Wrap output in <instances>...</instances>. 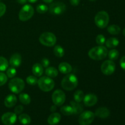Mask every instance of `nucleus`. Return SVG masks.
I'll return each instance as SVG.
<instances>
[{
    "mask_svg": "<svg viewBox=\"0 0 125 125\" xmlns=\"http://www.w3.org/2000/svg\"><path fill=\"white\" fill-rule=\"evenodd\" d=\"M96 42L99 45H103L106 42V38L102 34H99L96 37Z\"/></svg>",
    "mask_w": 125,
    "mask_h": 125,
    "instance_id": "72a5a7b5",
    "label": "nucleus"
},
{
    "mask_svg": "<svg viewBox=\"0 0 125 125\" xmlns=\"http://www.w3.org/2000/svg\"><path fill=\"white\" fill-rule=\"evenodd\" d=\"M22 62L21 56L19 53H15L10 57L9 63L11 67L17 68L20 66Z\"/></svg>",
    "mask_w": 125,
    "mask_h": 125,
    "instance_id": "4468645a",
    "label": "nucleus"
},
{
    "mask_svg": "<svg viewBox=\"0 0 125 125\" xmlns=\"http://www.w3.org/2000/svg\"><path fill=\"white\" fill-rule=\"evenodd\" d=\"M108 56L110 60L115 61V60H117L118 59V56H119V52L117 50L113 49L108 52Z\"/></svg>",
    "mask_w": 125,
    "mask_h": 125,
    "instance_id": "c756f323",
    "label": "nucleus"
},
{
    "mask_svg": "<svg viewBox=\"0 0 125 125\" xmlns=\"http://www.w3.org/2000/svg\"><path fill=\"white\" fill-rule=\"evenodd\" d=\"M6 11V6L2 2H0V17L4 15Z\"/></svg>",
    "mask_w": 125,
    "mask_h": 125,
    "instance_id": "c9c22d12",
    "label": "nucleus"
},
{
    "mask_svg": "<svg viewBox=\"0 0 125 125\" xmlns=\"http://www.w3.org/2000/svg\"><path fill=\"white\" fill-rule=\"evenodd\" d=\"M78 84V79L74 74H69L63 78L61 82L62 87L67 91H71L76 89Z\"/></svg>",
    "mask_w": 125,
    "mask_h": 125,
    "instance_id": "f03ea898",
    "label": "nucleus"
},
{
    "mask_svg": "<svg viewBox=\"0 0 125 125\" xmlns=\"http://www.w3.org/2000/svg\"><path fill=\"white\" fill-rule=\"evenodd\" d=\"M108 54V51L105 46L99 45L89 50L88 54L89 57L95 61H100L105 59Z\"/></svg>",
    "mask_w": 125,
    "mask_h": 125,
    "instance_id": "f257e3e1",
    "label": "nucleus"
},
{
    "mask_svg": "<svg viewBox=\"0 0 125 125\" xmlns=\"http://www.w3.org/2000/svg\"><path fill=\"white\" fill-rule=\"evenodd\" d=\"M59 70L63 74H68L72 71V67L67 62H62L59 65Z\"/></svg>",
    "mask_w": 125,
    "mask_h": 125,
    "instance_id": "6ab92c4d",
    "label": "nucleus"
},
{
    "mask_svg": "<svg viewBox=\"0 0 125 125\" xmlns=\"http://www.w3.org/2000/svg\"><path fill=\"white\" fill-rule=\"evenodd\" d=\"M45 74L50 78H56L58 75V71L54 67H47L45 70Z\"/></svg>",
    "mask_w": 125,
    "mask_h": 125,
    "instance_id": "4be33fe9",
    "label": "nucleus"
},
{
    "mask_svg": "<svg viewBox=\"0 0 125 125\" xmlns=\"http://www.w3.org/2000/svg\"><path fill=\"white\" fill-rule=\"evenodd\" d=\"M54 54L57 57H62L64 56L65 51L63 48L60 45H56L53 50Z\"/></svg>",
    "mask_w": 125,
    "mask_h": 125,
    "instance_id": "a878e982",
    "label": "nucleus"
},
{
    "mask_svg": "<svg viewBox=\"0 0 125 125\" xmlns=\"http://www.w3.org/2000/svg\"><path fill=\"white\" fill-rule=\"evenodd\" d=\"M34 13V10L30 4H25L22 7L18 13V17L21 21H26L32 18Z\"/></svg>",
    "mask_w": 125,
    "mask_h": 125,
    "instance_id": "0eeeda50",
    "label": "nucleus"
},
{
    "mask_svg": "<svg viewBox=\"0 0 125 125\" xmlns=\"http://www.w3.org/2000/svg\"><path fill=\"white\" fill-rule=\"evenodd\" d=\"M23 109H24V108H23V107L21 105H18V106H16L15 108V114H20L23 112Z\"/></svg>",
    "mask_w": 125,
    "mask_h": 125,
    "instance_id": "e433bc0d",
    "label": "nucleus"
},
{
    "mask_svg": "<svg viewBox=\"0 0 125 125\" xmlns=\"http://www.w3.org/2000/svg\"><path fill=\"white\" fill-rule=\"evenodd\" d=\"M9 62L5 57L0 56V72H4L8 68Z\"/></svg>",
    "mask_w": 125,
    "mask_h": 125,
    "instance_id": "cd10ccee",
    "label": "nucleus"
},
{
    "mask_svg": "<svg viewBox=\"0 0 125 125\" xmlns=\"http://www.w3.org/2000/svg\"><path fill=\"white\" fill-rule=\"evenodd\" d=\"M123 34L124 35V36L125 37V28L124 29H123Z\"/></svg>",
    "mask_w": 125,
    "mask_h": 125,
    "instance_id": "a18cd8bd",
    "label": "nucleus"
},
{
    "mask_svg": "<svg viewBox=\"0 0 125 125\" xmlns=\"http://www.w3.org/2000/svg\"><path fill=\"white\" fill-rule=\"evenodd\" d=\"M26 82L28 84L31 85H35L37 84L38 79L35 76H29L26 78Z\"/></svg>",
    "mask_w": 125,
    "mask_h": 125,
    "instance_id": "2f4dec72",
    "label": "nucleus"
},
{
    "mask_svg": "<svg viewBox=\"0 0 125 125\" xmlns=\"http://www.w3.org/2000/svg\"><path fill=\"white\" fill-rule=\"evenodd\" d=\"M84 93L82 90H78L75 92L74 94V101L77 103H81L83 100H84Z\"/></svg>",
    "mask_w": 125,
    "mask_h": 125,
    "instance_id": "c85d7f7f",
    "label": "nucleus"
},
{
    "mask_svg": "<svg viewBox=\"0 0 125 125\" xmlns=\"http://www.w3.org/2000/svg\"><path fill=\"white\" fill-rule=\"evenodd\" d=\"M6 74H7V76L8 78H12L15 76L16 74H17V70H16L15 68H14V67H9L7 69Z\"/></svg>",
    "mask_w": 125,
    "mask_h": 125,
    "instance_id": "473e14b6",
    "label": "nucleus"
},
{
    "mask_svg": "<svg viewBox=\"0 0 125 125\" xmlns=\"http://www.w3.org/2000/svg\"><path fill=\"white\" fill-rule=\"evenodd\" d=\"M56 106L54 105V106H52L51 107V112H54V111H56Z\"/></svg>",
    "mask_w": 125,
    "mask_h": 125,
    "instance_id": "79ce46f5",
    "label": "nucleus"
},
{
    "mask_svg": "<svg viewBox=\"0 0 125 125\" xmlns=\"http://www.w3.org/2000/svg\"><path fill=\"white\" fill-rule=\"evenodd\" d=\"M107 31L112 35H118L121 31V29L118 26L112 24L107 28Z\"/></svg>",
    "mask_w": 125,
    "mask_h": 125,
    "instance_id": "b1692460",
    "label": "nucleus"
},
{
    "mask_svg": "<svg viewBox=\"0 0 125 125\" xmlns=\"http://www.w3.org/2000/svg\"><path fill=\"white\" fill-rule=\"evenodd\" d=\"M65 94L62 90H56L52 95V101L56 106H61L65 101Z\"/></svg>",
    "mask_w": 125,
    "mask_h": 125,
    "instance_id": "9d476101",
    "label": "nucleus"
},
{
    "mask_svg": "<svg viewBox=\"0 0 125 125\" xmlns=\"http://www.w3.org/2000/svg\"><path fill=\"white\" fill-rule=\"evenodd\" d=\"M39 41L43 45L51 47L56 44L57 39L56 35L53 33L46 32L40 35L39 37Z\"/></svg>",
    "mask_w": 125,
    "mask_h": 125,
    "instance_id": "423d86ee",
    "label": "nucleus"
},
{
    "mask_svg": "<svg viewBox=\"0 0 125 125\" xmlns=\"http://www.w3.org/2000/svg\"><path fill=\"white\" fill-rule=\"evenodd\" d=\"M84 103L87 107H91L96 104L98 101V98L96 95L93 94H89L84 96Z\"/></svg>",
    "mask_w": 125,
    "mask_h": 125,
    "instance_id": "ddd939ff",
    "label": "nucleus"
},
{
    "mask_svg": "<svg viewBox=\"0 0 125 125\" xmlns=\"http://www.w3.org/2000/svg\"><path fill=\"white\" fill-rule=\"evenodd\" d=\"M17 114L13 112H7L1 117V122L5 125H12L17 121Z\"/></svg>",
    "mask_w": 125,
    "mask_h": 125,
    "instance_id": "f8f14e48",
    "label": "nucleus"
},
{
    "mask_svg": "<svg viewBox=\"0 0 125 125\" xmlns=\"http://www.w3.org/2000/svg\"><path fill=\"white\" fill-rule=\"evenodd\" d=\"M43 1L45 2H46V3H51L53 0H43Z\"/></svg>",
    "mask_w": 125,
    "mask_h": 125,
    "instance_id": "37998d69",
    "label": "nucleus"
},
{
    "mask_svg": "<svg viewBox=\"0 0 125 125\" xmlns=\"http://www.w3.org/2000/svg\"><path fill=\"white\" fill-rule=\"evenodd\" d=\"M101 70L103 74L106 75H111L113 74L115 70V64L113 61L107 60L101 64Z\"/></svg>",
    "mask_w": 125,
    "mask_h": 125,
    "instance_id": "9b49d317",
    "label": "nucleus"
},
{
    "mask_svg": "<svg viewBox=\"0 0 125 125\" xmlns=\"http://www.w3.org/2000/svg\"><path fill=\"white\" fill-rule=\"evenodd\" d=\"M95 115L101 118H106L110 115V111L107 107H101L96 110Z\"/></svg>",
    "mask_w": 125,
    "mask_h": 125,
    "instance_id": "2eb2a0df",
    "label": "nucleus"
},
{
    "mask_svg": "<svg viewBox=\"0 0 125 125\" xmlns=\"http://www.w3.org/2000/svg\"><path fill=\"white\" fill-rule=\"evenodd\" d=\"M70 4L73 6H77L79 5L80 0H70Z\"/></svg>",
    "mask_w": 125,
    "mask_h": 125,
    "instance_id": "ea45409f",
    "label": "nucleus"
},
{
    "mask_svg": "<svg viewBox=\"0 0 125 125\" xmlns=\"http://www.w3.org/2000/svg\"><path fill=\"white\" fill-rule=\"evenodd\" d=\"M41 65L43 66V67L47 68V67H48L49 65H50V61H49L48 59L46 58L43 59L41 61Z\"/></svg>",
    "mask_w": 125,
    "mask_h": 125,
    "instance_id": "4c0bfd02",
    "label": "nucleus"
},
{
    "mask_svg": "<svg viewBox=\"0 0 125 125\" xmlns=\"http://www.w3.org/2000/svg\"><path fill=\"white\" fill-rule=\"evenodd\" d=\"M17 2H18V3L21 4H24L26 3V2L28 1L27 0H16Z\"/></svg>",
    "mask_w": 125,
    "mask_h": 125,
    "instance_id": "a19ab883",
    "label": "nucleus"
},
{
    "mask_svg": "<svg viewBox=\"0 0 125 125\" xmlns=\"http://www.w3.org/2000/svg\"><path fill=\"white\" fill-rule=\"evenodd\" d=\"M120 66L122 69L124 70L125 71V56H123V57H122L120 61Z\"/></svg>",
    "mask_w": 125,
    "mask_h": 125,
    "instance_id": "58836bf2",
    "label": "nucleus"
},
{
    "mask_svg": "<svg viewBox=\"0 0 125 125\" xmlns=\"http://www.w3.org/2000/svg\"><path fill=\"white\" fill-rule=\"evenodd\" d=\"M61 120V115L60 114L55 112L50 115L48 118V123L50 125H56L58 124Z\"/></svg>",
    "mask_w": 125,
    "mask_h": 125,
    "instance_id": "f3484780",
    "label": "nucleus"
},
{
    "mask_svg": "<svg viewBox=\"0 0 125 125\" xmlns=\"http://www.w3.org/2000/svg\"><path fill=\"white\" fill-rule=\"evenodd\" d=\"M17 98L15 95H9L6 97L4 100V105L7 107L10 108L13 107L17 104Z\"/></svg>",
    "mask_w": 125,
    "mask_h": 125,
    "instance_id": "dca6fc26",
    "label": "nucleus"
},
{
    "mask_svg": "<svg viewBox=\"0 0 125 125\" xmlns=\"http://www.w3.org/2000/svg\"><path fill=\"white\" fill-rule=\"evenodd\" d=\"M36 10L38 13H40V14H43V13H46L48 10V7L46 4H39L37 6Z\"/></svg>",
    "mask_w": 125,
    "mask_h": 125,
    "instance_id": "7c9ffc66",
    "label": "nucleus"
},
{
    "mask_svg": "<svg viewBox=\"0 0 125 125\" xmlns=\"http://www.w3.org/2000/svg\"><path fill=\"white\" fill-rule=\"evenodd\" d=\"M70 106L73 108V114L78 115L79 114L82 113L83 111V107L79 103H77L76 101H71Z\"/></svg>",
    "mask_w": 125,
    "mask_h": 125,
    "instance_id": "aec40b11",
    "label": "nucleus"
},
{
    "mask_svg": "<svg viewBox=\"0 0 125 125\" xmlns=\"http://www.w3.org/2000/svg\"><path fill=\"white\" fill-rule=\"evenodd\" d=\"M90 1H96V0H90Z\"/></svg>",
    "mask_w": 125,
    "mask_h": 125,
    "instance_id": "49530a36",
    "label": "nucleus"
},
{
    "mask_svg": "<svg viewBox=\"0 0 125 125\" xmlns=\"http://www.w3.org/2000/svg\"><path fill=\"white\" fill-rule=\"evenodd\" d=\"M19 100L20 101L21 103L22 104L25 105L29 104L31 103V98L29 96V95L27 94H21L19 96Z\"/></svg>",
    "mask_w": 125,
    "mask_h": 125,
    "instance_id": "393cba45",
    "label": "nucleus"
},
{
    "mask_svg": "<svg viewBox=\"0 0 125 125\" xmlns=\"http://www.w3.org/2000/svg\"><path fill=\"white\" fill-rule=\"evenodd\" d=\"M106 46L109 48H114L117 47L119 44V40L115 37H111L106 40Z\"/></svg>",
    "mask_w": 125,
    "mask_h": 125,
    "instance_id": "412c9836",
    "label": "nucleus"
},
{
    "mask_svg": "<svg viewBox=\"0 0 125 125\" xmlns=\"http://www.w3.org/2000/svg\"><path fill=\"white\" fill-rule=\"evenodd\" d=\"M39 88L45 92H48L52 90L54 87V81L48 76L41 77L37 83Z\"/></svg>",
    "mask_w": 125,
    "mask_h": 125,
    "instance_id": "20e7f679",
    "label": "nucleus"
},
{
    "mask_svg": "<svg viewBox=\"0 0 125 125\" xmlns=\"http://www.w3.org/2000/svg\"><path fill=\"white\" fill-rule=\"evenodd\" d=\"M7 78H8V77L7 76L6 74H4L2 72H0V87L4 85L7 83Z\"/></svg>",
    "mask_w": 125,
    "mask_h": 125,
    "instance_id": "f704fd0d",
    "label": "nucleus"
},
{
    "mask_svg": "<svg viewBox=\"0 0 125 125\" xmlns=\"http://www.w3.org/2000/svg\"><path fill=\"white\" fill-rule=\"evenodd\" d=\"M95 114L89 111L82 112L78 119L80 125H90L95 118Z\"/></svg>",
    "mask_w": 125,
    "mask_h": 125,
    "instance_id": "6e6552de",
    "label": "nucleus"
},
{
    "mask_svg": "<svg viewBox=\"0 0 125 125\" xmlns=\"http://www.w3.org/2000/svg\"><path fill=\"white\" fill-rule=\"evenodd\" d=\"M27 1H28V2H31V3H34V2L37 1V0H27Z\"/></svg>",
    "mask_w": 125,
    "mask_h": 125,
    "instance_id": "c03bdc74",
    "label": "nucleus"
},
{
    "mask_svg": "<svg viewBox=\"0 0 125 125\" xmlns=\"http://www.w3.org/2000/svg\"><path fill=\"white\" fill-rule=\"evenodd\" d=\"M61 112L64 115H71L73 114V108L71 106H63L61 108Z\"/></svg>",
    "mask_w": 125,
    "mask_h": 125,
    "instance_id": "bb28decb",
    "label": "nucleus"
},
{
    "mask_svg": "<svg viewBox=\"0 0 125 125\" xmlns=\"http://www.w3.org/2000/svg\"><path fill=\"white\" fill-rule=\"evenodd\" d=\"M25 84L24 81L19 78H14L10 81L9 83V88L12 92L14 94H19L24 89Z\"/></svg>",
    "mask_w": 125,
    "mask_h": 125,
    "instance_id": "39448f33",
    "label": "nucleus"
},
{
    "mask_svg": "<svg viewBox=\"0 0 125 125\" xmlns=\"http://www.w3.org/2000/svg\"><path fill=\"white\" fill-rule=\"evenodd\" d=\"M109 21V16L106 11H100L98 12L95 17V24L101 29H104L108 24Z\"/></svg>",
    "mask_w": 125,
    "mask_h": 125,
    "instance_id": "7ed1b4c3",
    "label": "nucleus"
},
{
    "mask_svg": "<svg viewBox=\"0 0 125 125\" xmlns=\"http://www.w3.org/2000/svg\"><path fill=\"white\" fill-rule=\"evenodd\" d=\"M48 10L51 14L59 15L64 13L66 10V6L62 2H52L48 7Z\"/></svg>",
    "mask_w": 125,
    "mask_h": 125,
    "instance_id": "1a4fd4ad",
    "label": "nucleus"
},
{
    "mask_svg": "<svg viewBox=\"0 0 125 125\" xmlns=\"http://www.w3.org/2000/svg\"><path fill=\"white\" fill-rule=\"evenodd\" d=\"M18 120H19V122L23 125L30 124L31 122V117L26 114H22L20 115V116L18 117Z\"/></svg>",
    "mask_w": 125,
    "mask_h": 125,
    "instance_id": "5701e85b",
    "label": "nucleus"
},
{
    "mask_svg": "<svg viewBox=\"0 0 125 125\" xmlns=\"http://www.w3.org/2000/svg\"><path fill=\"white\" fill-rule=\"evenodd\" d=\"M32 72L34 76L36 77H40L43 73V67L40 63H35V64L33 65Z\"/></svg>",
    "mask_w": 125,
    "mask_h": 125,
    "instance_id": "a211bd4d",
    "label": "nucleus"
}]
</instances>
